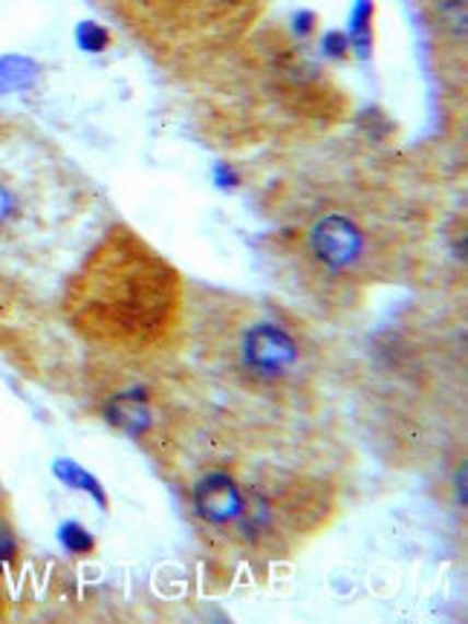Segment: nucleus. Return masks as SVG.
<instances>
[{
    "mask_svg": "<svg viewBox=\"0 0 468 624\" xmlns=\"http://www.w3.org/2000/svg\"><path fill=\"white\" fill-rule=\"evenodd\" d=\"M84 186L33 122L0 114V263H33L81 214Z\"/></svg>",
    "mask_w": 468,
    "mask_h": 624,
    "instance_id": "obj_1",
    "label": "nucleus"
},
{
    "mask_svg": "<svg viewBox=\"0 0 468 624\" xmlns=\"http://www.w3.org/2000/svg\"><path fill=\"white\" fill-rule=\"evenodd\" d=\"M394 226L367 200H324L286 232L292 269L318 295H344L382 281L394 255Z\"/></svg>",
    "mask_w": 468,
    "mask_h": 624,
    "instance_id": "obj_2",
    "label": "nucleus"
},
{
    "mask_svg": "<svg viewBox=\"0 0 468 624\" xmlns=\"http://www.w3.org/2000/svg\"><path fill=\"white\" fill-rule=\"evenodd\" d=\"M241 365L258 379H283L299 365V341L272 318H255L241 333Z\"/></svg>",
    "mask_w": 468,
    "mask_h": 624,
    "instance_id": "obj_3",
    "label": "nucleus"
},
{
    "mask_svg": "<svg viewBox=\"0 0 468 624\" xmlns=\"http://www.w3.org/2000/svg\"><path fill=\"white\" fill-rule=\"evenodd\" d=\"M243 497L246 492L229 474L211 471L195 486V509L209 527H226L241 518Z\"/></svg>",
    "mask_w": 468,
    "mask_h": 624,
    "instance_id": "obj_4",
    "label": "nucleus"
},
{
    "mask_svg": "<svg viewBox=\"0 0 468 624\" xmlns=\"http://www.w3.org/2000/svg\"><path fill=\"white\" fill-rule=\"evenodd\" d=\"M151 402L142 390H128V393H116L110 402H107V420L114 422L116 428L130 434V437H139L151 428Z\"/></svg>",
    "mask_w": 468,
    "mask_h": 624,
    "instance_id": "obj_5",
    "label": "nucleus"
},
{
    "mask_svg": "<svg viewBox=\"0 0 468 624\" xmlns=\"http://www.w3.org/2000/svg\"><path fill=\"white\" fill-rule=\"evenodd\" d=\"M56 474L61 480H65L67 486L81 488V492H87V495L96 497L98 506H107V495H105V488H102V483H98L96 478H90V474L84 469H79V466H75L73 460H58L56 462Z\"/></svg>",
    "mask_w": 468,
    "mask_h": 624,
    "instance_id": "obj_6",
    "label": "nucleus"
},
{
    "mask_svg": "<svg viewBox=\"0 0 468 624\" xmlns=\"http://www.w3.org/2000/svg\"><path fill=\"white\" fill-rule=\"evenodd\" d=\"M61 543H65L70 552H75V555H87V552H93V546H96L87 529L79 527V523H67V527L61 529Z\"/></svg>",
    "mask_w": 468,
    "mask_h": 624,
    "instance_id": "obj_7",
    "label": "nucleus"
}]
</instances>
